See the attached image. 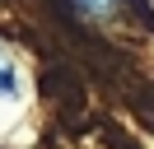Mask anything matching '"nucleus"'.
<instances>
[{
	"mask_svg": "<svg viewBox=\"0 0 154 149\" xmlns=\"http://www.w3.org/2000/svg\"><path fill=\"white\" fill-rule=\"evenodd\" d=\"M117 5H122V0H75V9H79L84 19H107Z\"/></svg>",
	"mask_w": 154,
	"mask_h": 149,
	"instance_id": "nucleus-1",
	"label": "nucleus"
},
{
	"mask_svg": "<svg viewBox=\"0 0 154 149\" xmlns=\"http://www.w3.org/2000/svg\"><path fill=\"white\" fill-rule=\"evenodd\" d=\"M14 93V70H10V61L0 56V98H10Z\"/></svg>",
	"mask_w": 154,
	"mask_h": 149,
	"instance_id": "nucleus-2",
	"label": "nucleus"
}]
</instances>
